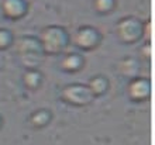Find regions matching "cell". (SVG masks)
Returning <instances> with one entry per match:
<instances>
[{
  "label": "cell",
  "instance_id": "1",
  "mask_svg": "<svg viewBox=\"0 0 155 145\" xmlns=\"http://www.w3.org/2000/svg\"><path fill=\"white\" fill-rule=\"evenodd\" d=\"M38 40L41 42L44 55H59L69 45L71 35L65 27L52 24L41 30Z\"/></svg>",
  "mask_w": 155,
  "mask_h": 145
},
{
  "label": "cell",
  "instance_id": "2",
  "mask_svg": "<svg viewBox=\"0 0 155 145\" xmlns=\"http://www.w3.org/2000/svg\"><path fill=\"white\" fill-rule=\"evenodd\" d=\"M16 44V51L20 57L23 65L25 69L30 68H37L42 58H44V52H42V47L38 40V37L34 35H23L14 42Z\"/></svg>",
  "mask_w": 155,
  "mask_h": 145
},
{
  "label": "cell",
  "instance_id": "3",
  "mask_svg": "<svg viewBox=\"0 0 155 145\" xmlns=\"http://www.w3.org/2000/svg\"><path fill=\"white\" fill-rule=\"evenodd\" d=\"M144 23L134 16H126L116 24V37L121 44L133 45L143 40Z\"/></svg>",
  "mask_w": 155,
  "mask_h": 145
},
{
  "label": "cell",
  "instance_id": "4",
  "mask_svg": "<svg viewBox=\"0 0 155 145\" xmlns=\"http://www.w3.org/2000/svg\"><path fill=\"white\" fill-rule=\"evenodd\" d=\"M61 99L75 107H85L94 100V96L83 83H69L61 89Z\"/></svg>",
  "mask_w": 155,
  "mask_h": 145
},
{
  "label": "cell",
  "instance_id": "5",
  "mask_svg": "<svg viewBox=\"0 0 155 145\" xmlns=\"http://www.w3.org/2000/svg\"><path fill=\"white\" fill-rule=\"evenodd\" d=\"M72 41L82 51H92L102 42V34L93 25H82L75 31Z\"/></svg>",
  "mask_w": 155,
  "mask_h": 145
},
{
  "label": "cell",
  "instance_id": "6",
  "mask_svg": "<svg viewBox=\"0 0 155 145\" xmlns=\"http://www.w3.org/2000/svg\"><path fill=\"white\" fill-rule=\"evenodd\" d=\"M151 81L148 77L135 76L128 81L127 96L133 101H145L151 97Z\"/></svg>",
  "mask_w": 155,
  "mask_h": 145
},
{
  "label": "cell",
  "instance_id": "7",
  "mask_svg": "<svg viewBox=\"0 0 155 145\" xmlns=\"http://www.w3.org/2000/svg\"><path fill=\"white\" fill-rule=\"evenodd\" d=\"M2 12L7 20H21L28 12V3H27V0H3Z\"/></svg>",
  "mask_w": 155,
  "mask_h": 145
},
{
  "label": "cell",
  "instance_id": "8",
  "mask_svg": "<svg viewBox=\"0 0 155 145\" xmlns=\"http://www.w3.org/2000/svg\"><path fill=\"white\" fill-rule=\"evenodd\" d=\"M83 66H85V58L78 52L65 54L59 62V68L66 73H76Z\"/></svg>",
  "mask_w": 155,
  "mask_h": 145
},
{
  "label": "cell",
  "instance_id": "9",
  "mask_svg": "<svg viewBox=\"0 0 155 145\" xmlns=\"http://www.w3.org/2000/svg\"><path fill=\"white\" fill-rule=\"evenodd\" d=\"M117 71L121 76L127 77L128 81L133 77L138 76L140 72V62L137 58L134 57H124L118 61L117 64Z\"/></svg>",
  "mask_w": 155,
  "mask_h": 145
},
{
  "label": "cell",
  "instance_id": "10",
  "mask_svg": "<svg viewBox=\"0 0 155 145\" xmlns=\"http://www.w3.org/2000/svg\"><path fill=\"white\" fill-rule=\"evenodd\" d=\"M42 82H44V75H42V72L38 68L25 69V72L23 73V83L30 90L40 89Z\"/></svg>",
  "mask_w": 155,
  "mask_h": 145
},
{
  "label": "cell",
  "instance_id": "11",
  "mask_svg": "<svg viewBox=\"0 0 155 145\" xmlns=\"http://www.w3.org/2000/svg\"><path fill=\"white\" fill-rule=\"evenodd\" d=\"M86 86L89 87V90L92 92L94 97H99V96H103L104 93L109 90V79L103 75H94L89 79V82L86 83Z\"/></svg>",
  "mask_w": 155,
  "mask_h": 145
},
{
  "label": "cell",
  "instance_id": "12",
  "mask_svg": "<svg viewBox=\"0 0 155 145\" xmlns=\"http://www.w3.org/2000/svg\"><path fill=\"white\" fill-rule=\"evenodd\" d=\"M52 120V113L48 109H38L34 110L28 117V123L34 128H44Z\"/></svg>",
  "mask_w": 155,
  "mask_h": 145
},
{
  "label": "cell",
  "instance_id": "13",
  "mask_svg": "<svg viewBox=\"0 0 155 145\" xmlns=\"http://www.w3.org/2000/svg\"><path fill=\"white\" fill-rule=\"evenodd\" d=\"M93 7L99 14H109L114 10L116 0H93Z\"/></svg>",
  "mask_w": 155,
  "mask_h": 145
},
{
  "label": "cell",
  "instance_id": "14",
  "mask_svg": "<svg viewBox=\"0 0 155 145\" xmlns=\"http://www.w3.org/2000/svg\"><path fill=\"white\" fill-rule=\"evenodd\" d=\"M14 44V35L8 28H0V51L10 48Z\"/></svg>",
  "mask_w": 155,
  "mask_h": 145
},
{
  "label": "cell",
  "instance_id": "15",
  "mask_svg": "<svg viewBox=\"0 0 155 145\" xmlns=\"http://www.w3.org/2000/svg\"><path fill=\"white\" fill-rule=\"evenodd\" d=\"M140 52H141V55H143V58L145 61H151L152 58V44L151 42H148V41H145L143 44V47L140 48Z\"/></svg>",
  "mask_w": 155,
  "mask_h": 145
},
{
  "label": "cell",
  "instance_id": "16",
  "mask_svg": "<svg viewBox=\"0 0 155 145\" xmlns=\"http://www.w3.org/2000/svg\"><path fill=\"white\" fill-rule=\"evenodd\" d=\"M151 37H152V21L148 20L144 23V34H143V40L151 42Z\"/></svg>",
  "mask_w": 155,
  "mask_h": 145
},
{
  "label": "cell",
  "instance_id": "17",
  "mask_svg": "<svg viewBox=\"0 0 155 145\" xmlns=\"http://www.w3.org/2000/svg\"><path fill=\"white\" fill-rule=\"evenodd\" d=\"M2 127H3V117L0 116V128H2Z\"/></svg>",
  "mask_w": 155,
  "mask_h": 145
}]
</instances>
